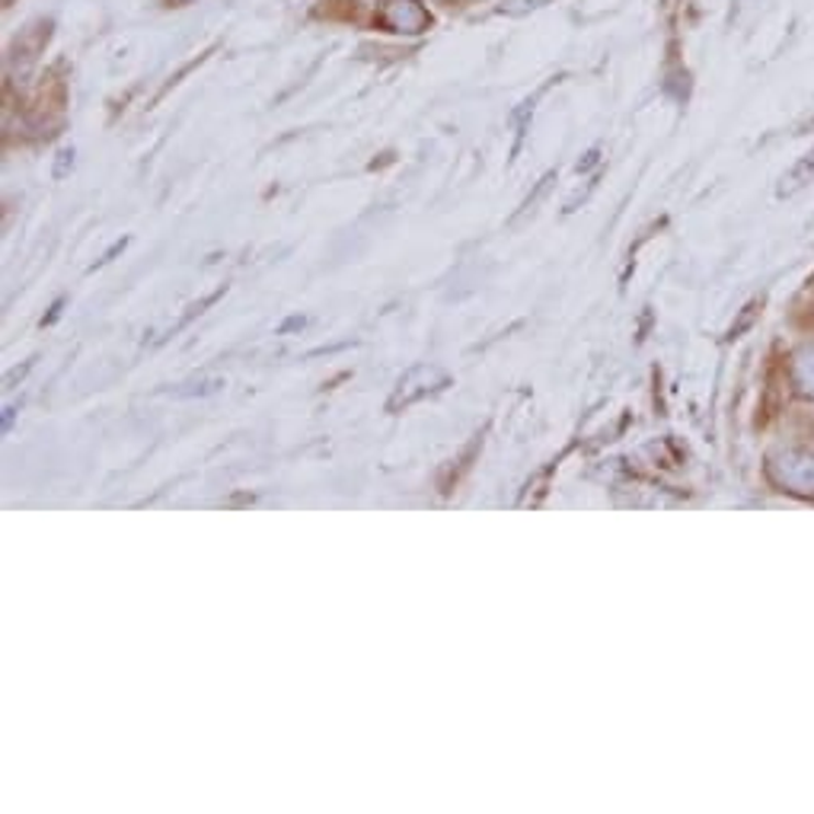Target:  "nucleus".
Instances as JSON below:
<instances>
[{
	"label": "nucleus",
	"instance_id": "obj_1",
	"mask_svg": "<svg viewBox=\"0 0 814 814\" xmlns=\"http://www.w3.org/2000/svg\"><path fill=\"white\" fill-rule=\"evenodd\" d=\"M381 26L389 33L419 36L431 26V13L419 0H384L381 7Z\"/></svg>",
	"mask_w": 814,
	"mask_h": 814
}]
</instances>
